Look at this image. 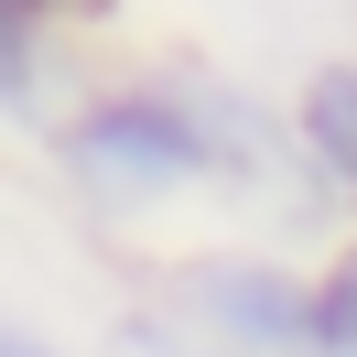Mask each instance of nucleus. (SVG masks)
Listing matches in <instances>:
<instances>
[{"mask_svg":"<svg viewBox=\"0 0 357 357\" xmlns=\"http://www.w3.org/2000/svg\"><path fill=\"white\" fill-rule=\"evenodd\" d=\"M66 152H76V174L98 195H162V184H195L217 162V130L184 98H109L98 119L66 130Z\"/></svg>","mask_w":357,"mask_h":357,"instance_id":"obj_1","label":"nucleus"},{"mask_svg":"<svg viewBox=\"0 0 357 357\" xmlns=\"http://www.w3.org/2000/svg\"><path fill=\"white\" fill-rule=\"evenodd\" d=\"M206 303L260 347H314V292H292L282 271H206Z\"/></svg>","mask_w":357,"mask_h":357,"instance_id":"obj_2","label":"nucleus"},{"mask_svg":"<svg viewBox=\"0 0 357 357\" xmlns=\"http://www.w3.org/2000/svg\"><path fill=\"white\" fill-rule=\"evenodd\" d=\"M303 141L357 184V76H314L303 87Z\"/></svg>","mask_w":357,"mask_h":357,"instance_id":"obj_3","label":"nucleus"},{"mask_svg":"<svg viewBox=\"0 0 357 357\" xmlns=\"http://www.w3.org/2000/svg\"><path fill=\"white\" fill-rule=\"evenodd\" d=\"M33 87V0H0V98Z\"/></svg>","mask_w":357,"mask_h":357,"instance_id":"obj_4","label":"nucleus"},{"mask_svg":"<svg viewBox=\"0 0 357 357\" xmlns=\"http://www.w3.org/2000/svg\"><path fill=\"white\" fill-rule=\"evenodd\" d=\"M0 357H54V347H33V335H11V325H0Z\"/></svg>","mask_w":357,"mask_h":357,"instance_id":"obj_5","label":"nucleus"},{"mask_svg":"<svg viewBox=\"0 0 357 357\" xmlns=\"http://www.w3.org/2000/svg\"><path fill=\"white\" fill-rule=\"evenodd\" d=\"M33 11H44V0H33ZM76 11H109V0H76Z\"/></svg>","mask_w":357,"mask_h":357,"instance_id":"obj_6","label":"nucleus"}]
</instances>
